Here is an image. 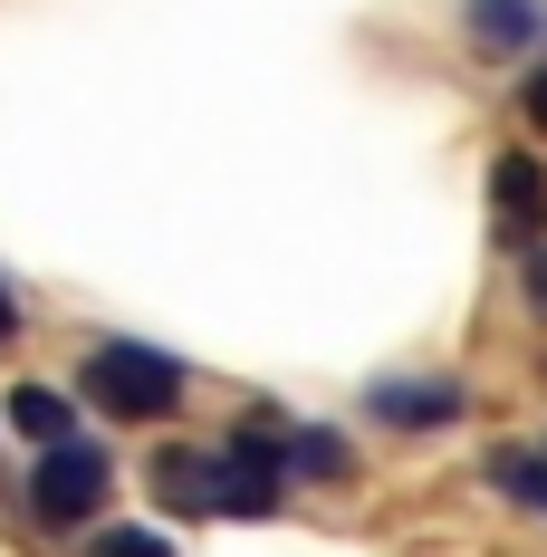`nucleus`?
Listing matches in <instances>:
<instances>
[{
  "label": "nucleus",
  "instance_id": "f257e3e1",
  "mask_svg": "<svg viewBox=\"0 0 547 557\" xmlns=\"http://www.w3.org/2000/svg\"><path fill=\"white\" fill-rule=\"evenodd\" d=\"M87 394L107 404L115 423H164L173 404H183V366H173L164 346H135V336H107V346L87 356Z\"/></svg>",
  "mask_w": 547,
  "mask_h": 557
},
{
  "label": "nucleus",
  "instance_id": "f03ea898",
  "mask_svg": "<svg viewBox=\"0 0 547 557\" xmlns=\"http://www.w3.org/2000/svg\"><path fill=\"white\" fill-rule=\"evenodd\" d=\"M278 433H288V423L260 413V423H240V433L212 451V519H270L278 509V481H288Z\"/></svg>",
  "mask_w": 547,
  "mask_h": 557
},
{
  "label": "nucleus",
  "instance_id": "7ed1b4c3",
  "mask_svg": "<svg viewBox=\"0 0 547 557\" xmlns=\"http://www.w3.org/2000/svg\"><path fill=\"white\" fill-rule=\"evenodd\" d=\"M107 491H115L107 451L67 433V443H49V451H39V481H29V509H39L49 529H87V519L107 509Z\"/></svg>",
  "mask_w": 547,
  "mask_h": 557
},
{
  "label": "nucleus",
  "instance_id": "20e7f679",
  "mask_svg": "<svg viewBox=\"0 0 547 557\" xmlns=\"http://www.w3.org/2000/svg\"><path fill=\"white\" fill-rule=\"evenodd\" d=\"M490 212H499L509 240L547 231V164H538V154H499V164H490Z\"/></svg>",
  "mask_w": 547,
  "mask_h": 557
},
{
  "label": "nucleus",
  "instance_id": "39448f33",
  "mask_svg": "<svg viewBox=\"0 0 547 557\" xmlns=\"http://www.w3.org/2000/svg\"><path fill=\"white\" fill-rule=\"evenodd\" d=\"M365 413L403 423V433H433V423H461V385H365Z\"/></svg>",
  "mask_w": 547,
  "mask_h": 557
},
{
  "label": "nucleus",
  "instance_id": "423d86ee",
  "mask_svg": "<svg viewBox=\"0 0 547 557\" xmlns=\"http://www.w3.org/2000/svg\"><path fill=\"white\" fill-rule=\"evenodd\" d=\"M471 39L490 58H519L529 39H547V10L538 0H471Z\"/></svg>",
  "mask_w": 547,
  "mask_h": 557
},
{
  "label": "nucleus",
  "instance_id": "0eeeda50",
  "mask_svg": "<svg viewBox=\"0 0 547 557\" xmlns=\"http://www.w3.org/2000/svg\"><path fill=\"white\" fill-rule=\"evenodd\" d=\"M278 461H288L298 481H346V471H356L346 433H327V423H288V433H278Z\"/></svg>",
  "mask_w": 547,
  "mask_h": 557
},
{
  "label": "nucleus",
  "instance_id": "6e6552de",
  "mask_svg": "<svg viewBox=\"0 0 547 557\" xmlns=\"http://www.w3.org/2000/svg\"><path fill=\"white\" fill-rule=\"evenodd\" d=\"M154 491L183 519H212V451H154Z\"/></svg>",
  "mask_w": 547,
  "mask_h": 557
},
{
  "label": "nucleus",
  "instance_id": "1a4fd4ad",
  "mask_svg": "<svg viewBox=\"0 0 547 557\" xmlns=\"http://www.w3.org/2000/svg\"><path fill=\"white\" fill-rule=\"evenodd\" d=\"M10 423L49 451V443H67V433H77V404H67L58 385H10Z\"/></svg>",
  "mask_w": 547,
  "mask_h": 557
},
{
  "label": "nucleus",
  "instance_id": "9d476101",
  "mask_svg": "<svg viewBox=\"0 0 547 557\" xmlns=\"http://www.w3.org/2000/svg\"><path fill=\"white\" fill-rule=\"evenodd\" d=\"M490 491H509L519 509H547V451H490Z\"/></svg>",
  "mask_w": 547,
  "mask_h": 557
},
{
  "label": "nucleus",
  "instance_id": "9b49d317",
  "mask_svg": "<svg viewBox=\"0 0 547 557\" xmlns=\"http://www.w3.org/2000/svg\"><path fill=\"white\" fill-rule=\"evenodd\" d=\"M97 557H173V548L154 539V529H107V539H97Z\"/></svg>",
  "mask_w": 547,
  "mask_h": 557
},
{
  "label": "nucleus",
  "instance_id": "f8f14e48",
  "mask_svg": "<svg viewBox=\"0 0 547 557\" xmlns=\"http://www.w3.org/2000/svg\"><path fill=\"white\" fill-rule=\"evenodd\" d=\"M529 125H547V67H529Z\"/></svg>",
  "mask_w": 547,
  "mask_h": 557
},
{
  "label": "nucleus",
  "instance_id": "ddd939ff",
  "mask_svg": "<svg viewBox=\"0 0 547 557\" xmlns=\"http://www.w3.org/2000/svg\"><path fill=\"white\" fill-rule=\"evenodd\" d=\"M529 298H538V308H547V260H538V270H529Z\"/></svg>",
  "mask_w": 547,
  "mask_h": 557
},
{
  "label": "nucleus",
  "instance_id": "4468645a",
  "mask_svg": "<svg viewBox=\"0 0 547 557\" xmlns=\"http://www.w3.org/2000/svg\"><path fill=\"white\" fill-rule=\"evenodd\" d=\"M10 327H20V308H10V288H0V336H10Z\"/></svg>",
  "mask_w": 547,
  "mask_h": 557
}]
</instances>
